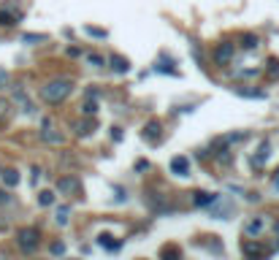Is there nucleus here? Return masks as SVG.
<instances>
[{"label":"nucleus","instance_id":"obj_28","mask_svg":"<svg viewBox=\"0 0 279 260\" xmlns=\"http://www.w3.org/2000/svg\"><path fill=\"white\" fill-rule=\"evenodd\" d=\"M6 84H9V70L0 68V87H6Z\"/></svg>","mask_w":279,"mask_h":260},{"label":"nucleus","instance_id":"obj_1","mask_svg":"<svg viewBox=\"0 0 279 260\" xmlns=\"http://www.w3.org/2000/svg\"><path fill=\"white\" fill-rule=\"evenodd\" d=\"M71 92H74V82H71V79H52V82H46L41 87V98L52 106L62 103Z\"/></svg>","mask_w":279,"mask_h":260},{"label":"nucleus","instance_id":"obj_24","mask_svg":"<svg viewBox=\"0 0 279 260\" xmlns=\"http://www.w3.org/2000/svg\"><path fill=\"white\" fill-rule=\"evenodd\" d=\"M163 260H179V249H177V247H171V249L165 247V249H163Z\"/></svg>","mask_w":279,"mask_h":260},{"label":"nucleus","instance_id":"obj_2","mask_svg":"<svg viewBox=\"0 0 279 260\" xmlns=\"http://www.w3.org/2000/svg\"><path fill=\"white\" fill-rule=\"evenodd\" d=\"M38 241H41L38 228H22V231H17V247L22 252H27V255L38 249Z\"/></svg>","mask_w":279,"mask_h":260},{"label":"nucleus","instance_id":"obj_3","mask_svg":"<svg viewBox=\"0 0 279 260\" xmlns=\"http://www.w3.org/2000/svg\"><path fill=\"white\" fill-rule=\"evenodd\" d=\"M82 190V182H79L76 176H60L57 179V193L60 195H76Z\"/></svg>","mask_w":279,"mask_h":260},{"label":"nucleus","instance_id":"obj_6","mask_svg":"<svg viewBox=\"0 0 279 260\" xmlns=\"http://www.w3.org/2000/svg\"><path fill=\"white\" fill-rule=\"evenodd\" d=\"M171 173H177V176H187V173H190V157H185V155L173 157V160H171Z\"/></svg>","mask_w":279,"mask_h":260},{"label":"nucleus","instance_id":"obj_13","mask_svg":"<svg viewBox=\"0 0 279 260\" xmlns=\"http://www.w3.org/2000/svg\"><path fill=\"white\" fill-rule=\"evenodd\" d=\"M98 244H100V247H106V249H119V241H114V236H109V233H100Z\"/></svg>","mask_w":279,"mask_h":260},{"label":"nucleus","instance_id":"obj_9","mask_svg":"<svg viewBox=\"0 0 279 260\" xmlns=\"http://www.w3.org/2000/svg\"><path fill=\"white\" fill-rule=\"evenodd\" d=\"M144 138H149V141H157V138H160V122L152 120L149 125H144Z\"/></svg>","mask_w":279,"mask_h":260},{"label":"nucleus","instance_id":"obj_10","mask_svg":"<svg viewBox=\"0 0 279 260\" xmlns=\"http://www.w3.org/2000/svg\"><path fill=\"white\" fill-rule=\"evenodd\" d=\"M14 100H17V103L22 106V112H25V114H33V103H30V98H27L22 90L14 92Z\"/></svg>","mask_w":279,"mask_h":260},{"label":"nucleus","instance_id":"obj_25","mask_svg":"<svg viewBox=\"0 0 279 260\" xmlns=\"http://www.w3.org/2000/svg\"><path fill=\"white\" fill-rule=\"evenodd\" d=\"M82 112H84L87 117H92L95 112H98V103H95V100H87V103L82 106Z\"/></svg>","mask_w":279,"mask_h":260},{"label":"nucleus","instance_id":"obj_33","mask_svg":"<svg viewBox=\"0 0 279 260\" xmlns=\"http://www.w3.org/2000/svg\"><path fill=\"white\" fill-rule=\"evenodd\" d=\"M274 184H279V171H276V176H274Z\"/></svg>","mask_w":279,"mask_h":260},{"label":"nucleus","instance_id":"obj_18","mask_svg":"<svg viewBox=\"0 0 279 260\" xmlns=\"http://www.w3.org/2000/svg\"><path fill=\"white\" fill-rule=\"evenodd\" d=\"M52 203H54V193H49V190L38 193V206H52Z\"/></svg>","mask_w":279,"mask_h":260},{"label":"nucleus","instance_id":"obj_30","mask_svg":"<svg viewBox=\"0 0 279 260\" xmlns=\"http://www.w3.org/2000/svg\"><path fill=\"white\" fill-rule=\"evenodd\" d=\"M147 168H149L147 160H138V163H135V171H147Z\"/></svg>","mask_w":279,"mask_h":260},{"label":"nucleus","instance_id":"obj_22","mask_svg":"<svg viewBox=\"0 0 279 260\" xmlns=\"http://www.w3.org/2000/svg\"><path fill=\"white\" fill-rule=\"evenodd\" d=\"M9 114H11V103L6 98H0V120H6Z\"/></svg>","mask_w":279,"mask_h":260},{"label":"nucleus","instance_id":"obj_27","mask_svg":"<svg viewBox=\"0 0 279 260\" xmlns=\"http://www.w3.org/2000/svg\"><path fill=\"white\" fill-rule=\"evenodd\" d=\"M87 33L95 35V38H106V30H98V27H87Z\"/></svg>","mask_w":279,"mask_h":260},{"label":"nucleus","instance_id":"obj_11","mask_svg":"<svg viewBox=\"0 0 279 260\" xmlns=\"http://www.w3.org/2000/svg\"><path fill=\"white\" fill-rule=\"evenodd\" d=\"M3 184H6V187H17V184H19V173L14 171V168H6V171H3Z\"/></svg>","mask_w":279,"mask_h":260},{"label":"nucleus","instance_id":"obj_31","mask_svg":"<svg viewBox=\"0 0 279 260\" xmlns=\"http://www.w3.org/2000/svg\"><path fill=\"white\" fill-rule=\"evenodd\" d=\"M111 130H114V133H111V138H114V141H119V138H122V133H119V128H111Z\"/></svg>","mask_w":279,"mask_h":260},{"label":"nucleus","instance_id":"obj_20","mask_svg":"<svg viewBox=\"0 0 279 260\" xmlns=\"http://www.w3.org/2000/svg\"><path fill=\"white\" fill-rule=\"evenodd\" d=\"M74 128H76V136H90V133H92V122H76Z\"/></svg>","mask_w":279,"mask_h":260},{"label":"nucleus","instance_id":"obj_23","mask_svg":"<svg viewBox=\"0 0 279 260\" xmlns=\"http://www.w3.org/2000/svg\"><path fill=\"white\" fill-rule=\"evenodd\" d=\"M22 41H25V44H38V41H46V35H36V33H25V35H22Z\"/></svg>","mask_w":279,"mask_h":260},{"label":"nucleus","instance_id":"obj_32","mask_svg":"<svg viewBox=\"0 0 279 260\" xmlns=\"http://www.w3.org/2000/svg\"><path fill=\"white\" fill-rule=\"evenodd\" d=\"M274 236H276V244H279V219L274 222Z\"/></svg>","mask_w":279,"mask_h":260},{"label":"nucleus","instance_id":"obj_12","mask_svg":"<svg viewBox=\"0 0 279 260\" xmlns=\"http://www.w3.org/2000/svg\"><path fill=\"white\" fill-rule=\"evenodd\" d=\"M68 219H71V206H60L54 211V222L57 225H68Z\"/></svg>","mask_w":279,"mask_h":260},{"label":"nucleus","instance_id":"obj_4","mask_svg":"<svg viewBox=\"0 0 279 260\" xmlns=\"http://www.w3.org/2000/svg\"><path fill=\"white\" fill-rule=\"evenodd\" d=\"M233 54H236V46L225 41V44H220L217 49H214L212 57H214V62H217V65H228V62L233 60Z\"/></svg>","mask_w":279,"mask_h":260},{"label":"nucleus","instance_id":"obj_14","mask_svg":"<svg viewBox=\"0 0 279 260\" xmlns=\"http://www.w3.org/2000/svg\"><path fill=\"white\" fill-rule=\"evenodd\" d=\"M260 231H263V219H250L247 228H244L247 236H260Z\"/></svg>","mask_w":279,"mask_h":260},{"label":"nucleus","instance_id":"obj_5","mask_svg":"<svg viewBox=\"0 0 279 260\" xmlns=\"http://www.w3.org/2000/svg\"><path fill=\"white\" fill-rule=\"evenodd\" d=\"M268 155H271V141H260L258 152L252 155V168H263L266 160H268Z\"/></svg>","mask_w":279,"mask_h":260},{"label":"nucleus","instance_id":"obj_26","mask_svg":"<svg viewBox=\"0 0 279 260\" xmlns=\"http://www.w3.org/2000/svg\"><path fill=\"white\" fill-rule=\"evenodd\" d=\"M52 255H65V244H62V241H54V244H52Z\"/></svg>","mask_w":279,"mask_h":260},{"label":"nucleus","instance_id":"obj_21","mask_svg":"<svg viewBox=\"0 0 279 260\" xmlns=\"http://www.w3.org/2000/svg\"><path fill=\"white\" fill-rule=\"evenodd\" d=\"M241 46H244V49H255V46H258V35L244 33V35H241Z\"/></svg>","mask_w":279,"mask_h":260},{"label":"nucleus","instance_id":"obj_19","mask_svg":"<svg viewBox=\"0 0 279 260\" xmlns=\"http://www.w3.org/2000/svg\"><path fill=\"white\" fill-rule=\"evenodd\" d=\"M84 60L90 62L92 68H103V65H106V60H103L100 54H92V52H90V54H84Z\"/></svg>","mask_w":279,"mask_h":260},{"label":"nucleus","instance_id":"obj_29","mask_svg":"<svg viewBox=\"0 0 279 260\" xmlns=\"http://www.w3.org/2000/svg\"><path fill=\"white\" fill-rule=\"evenodd\" d=\"M0 203H11V195L6 190H0Z\"/></svg>","mask_w":279,"mask_h":260},{"label":"nucleus","instance_id":"obj_17","mask_svg":"<svg viewBox=\"0 0 279 260\" xmlns=\"http://www.w3.org/2000/svg\"><path fill=\"white\" fill-rule=\"evenodd\" d=\"M236 95H241V98H266V92L263 90H244V87H236Z\"/></svg>","mask_w":279,"mask_h":260},{"label":"nucleus","instance_id":"obj_34","mask_svg":"<svg viewBox=\"0 0 279 260\" xmlns=\"http://www.w3.org/2000/svg\"><path fill=\"white\" fill-rule=\"evenodd\" d=\"M68 260H76V257H68Z\"/></svg>","mask_w":279,"mask_h":260},{"label":"nucleus","instance_id":"obj_16","mask_svg":"<svg viewBox=\"0 0 279 260\" xmlns=\"http://www.w3.org/2000/svg\"><path fill=\"white\" fill-rule=\"evenodd\" d=\"M19 17H14V14H9L6 9H0V27H14L17 25Z\"/></svg>","mask_w":279,"mask_h":260},{"label":"nucleus","instance_id":"obj_8","mask_svg":"<svg viewBox=\"0 0 279 260\" xmlns=\"http://www.w3.org/2000/svg\"><path fill=\"white\" fill-rule=\"evenodd\" d=\"M41 141H46V144H62V133L52 130L49 122H44V130H41Z\"/></svg>","mask_w":279,"mask_h":260},{"label":"nucleus","instance_id":"obj_15","mask_svg":"<svg viewBox=\"0 0 279 260\" xmlns=\"http://www.w3.org/2000/svg\"><path fill=\"white\" fill-rule=\"evenodd\" d=\"M220 195H209V193H198L195 195V206H212L214 201H217Z\"/></svg>","mask_w":279,"mask_h":260},{"label":"nucleus","instance_id":"obj_7","mask_svg":"<svg viewBox=\"0 0 279 260\" xmlns=\"http://www.w3.org/2000/svg\"><path fill=\"white\" fill-rule=\"evenodd\" d=\"M109 65H111V70H114V73H127V70H130V60L122 57V54H111V57H109Z\"/></svg>","mask_w":279,"mask_h":260}]
</instances>
